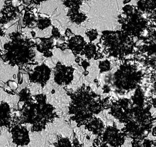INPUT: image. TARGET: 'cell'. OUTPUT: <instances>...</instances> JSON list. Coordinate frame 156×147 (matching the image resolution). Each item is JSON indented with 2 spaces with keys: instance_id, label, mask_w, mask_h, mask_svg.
<instances>
[{
  "instance_id": "1",
  "label": "cell",
  "mask_w": 156,
  "mask_h": 147,
  "mask_svg": "<svg viewBox=\"0 0 156 147\" xmlns=\"http://www.w3.org/2000/svg\"><path fill=\"white\" fill-rule=\"evenodd\" d=\"M23 102L20 117L14 116L12 121L22 124L31 125L32 132L43 131L58 117L55 108L46 102L45 94H39Z\"/></svg>"
},
{
  "instance_id": "2",
  "label": "cell",
  "mask_w": 156,
  "mask_h": 147,
  "mask_svg": "<svg viewBox=\"0 0 156 147\" xmlns=\"http://www.w3.org/2000/svg\"><path fill=\"white\" fill-rule=\"evenodd\" d=\"M68 95L70 96L69 114L73 115L71 120L77 123L80 127L86 125L92 118L94 114H98L105 108V100H101L98 96L91 91L90 88L83 84L73 92L66 90Z\"/></svg>"
},
{
  "instance_id": "3",
  "label": "cell",
  "mask_w": 156,
  "mask_h": 147,
  "mask_svg": "<svg viewBox=\"0 0 156 147\" xmlns=\"http://www.w3.org/2000/svg\"><path fill=\"white\" fill-rule=\"evenodd\" d=\"M21 41H15L5 45V52L0 56L12 67L17 66L20 70L32 72V66L38 64L35 60L36 53L34 47L35 45L33 42Z\"/></svg>"
},
{
  "instance_id": "4",
  "label": "cell",
  "mask_w": 156,
  "mask_h": 147,
  "mask_svg": "<svg viewBox=\"0 0 156 147\" xmlns=\"http://www.w3.org/2000/svg\"><path fill=\"white\" fill-rule=\"evenodd\" d=\"M98 44L105 54L120 59L132 54L134 46L133 38L122 31H104Z\"/></svg>"
},
{
  "instance_id": "5",
  "label": "cell",
  "mask_w": 156,
  "mask_h": 147,
  "mask_svg": "<svg viewBox=\"0 0 156 147\" xmlns=\"http://www.w3.org/2000/svg\"><path fill=\"white\" fill-rule=\"evenodd\" d=\"M123 12L119 16L118 21L122 25V31L131 37L145 38L148 30V21L143 17L142 13L133 5H126Z\"/></svg>"
},
{
  "instance_id": "6",
  "label": "cell",
  "mask_w": 156,
  "mask_h": 147,
  "mask_svg": "<svg viewBox=\"0 0 156 147\" xmlns=\"http://www.w3.org/2000/svg\"><path fill=\"white\" fill-rule=\"evenodd\" d=\"M74 70L72 66L58 62L54 70V81L59 85H69L73 80Z\"/></svg>"
},
{
  "instance_id": "7",
  "label": "cell",
  "mask_w": 156,
  "mask_h": 147,
  "mask_svg": "<svg viewBox=\"0 0 156 147\" xmlns=\"http://www.w3.org/2000/svg\"><path fill=\"white\" fill-rule=\"evenodd\" d=\"M23 124L12 121L9 131L12 135V142L17 146H24L30 143V136L28 129Z\"/></svg>"
},
{
  "instance_id": "8",
  "label": "cell",
  "mask_w": 156,
  "mask_h": 147,
  "mask_svg": "<svg viewBox=\"0 0 156 147\" xmlns=\"http://www.w3.org/2000/svg\"><path fill=\"white\" fill-rule=\"evenodd\" d=\"M51 72V69L43 63L35 67L32 72L29 73V81L30 82L40 85L44 88L50 79Z\"/></svg>"
},
{
  "instance_id": "9",
  "label": "cell",
  "mask_w": 156,
  "mask_h": 147,
  "mask_svg": "<svg viewBox=\"0 0 156 147\" xmlns=\"http://www.w3.org/2000/svg\"><path fill=\"white\" fill-rule=\"evenodd\" d=\"M124 133H121L115 127L108 128L102 136L103 142L101 146H107L106 144L108 143L111 146H121L125 141Z\"/></svg>"
},
{
  "instance_id": "10",
  "label": "cell",
  "mask_w": 156,
  "mask_h": 147,
  "mask_svg": "<svg viewBox=\"0 0 156 147\" xmlns=\"http://www.w3.org/2000/svg\"><path fill=\"white\" fill-rule=\"evenodd\" d=\"M11 110L9 105L6 102L0 103V128L5 126L9 128L11 125Z\"/></svg>"
},
{
  "instance_id": "11",
  "label": "cell",
  "mask_w": 156,
  "mask_h": 147,
  "mask_svg": "<svg viewBox=\"0 0 156 147\" xmlns=\"http://www.w3.org/2000/svg\"><path fill=\"white\" fill-rule=\"evenodd\" d=\"M86 44V41L83 37L80 36H73L68 40L67 48L70 49L76 55H81Z\"/></svg>"
},
{
  "instance_id": "12",
  "label": "cell",
  "mask_w": 156,
  "mask_h": 147,
  "mask_svg": "<svg viewBox=\"0 0 156 147\" xmlns=\"http://www.w3.org/2000/svg\"><path fill=\"white\" fill-rule=\"evenodd\" d=\"M85 128L89 131H92L94 134H100L104 128V124L99 119L92 118L85 125Z\"/></svg>"
},
{
  "instance_id": "13",
  "label": "cell",
  "mask_w": 156,
  "mask_h": 147,
  "mask_svg": "<svg viewBox=\"0 0 156 147\" xmlns=\"http://www.w3.org/2000/svg\"><path fill=\"white\" fill-rule=\"evenodd\" d=\"M79 9H70L68 13L71 21L78 25L85 22L87 18L86 14L80 12Z\"/></svg>"
},
{
  "instance_id": "14",
  "label": "cell",
  "mask_w": 156,
  "mask_h": 147,
  "mask_svg": "<svg viewBox=\"0 0 156 147\" xmlns=\"http://www.w3.org/2000/svg\"><path fill=\"white\" fill-rule=\"evenodd\" d=\"M96 46L92 42L86 43L81 55H85L88 60L94 58L97 53Z\"/></svg>"
},
{
  "instance_id": "15",
  "label": "cell",
  "mask_w": 156,
  "mask_h": 147,
  "mask_svg": "<svg viewBox=\"0 0 156 147\" xmlns=\"http://www.w3.org/2000/svg\"><path fill=\"white\" fill-rule=\"evenodd\" d=\"M58 141L57 143L54 144L56 147H72V144L69 139L62 136H58Z\"/></svg>"
},
{
  "instance_id": "16",
  "label": "cell",
  "mask_w": 156,
  "mask_h": 147,
  "mask_svg": "<svg viewBox=\"0 0 156 147\" xmlns=\"http://www.w3.org/2000/svg\"><path fill=\"white\" fill-rule=\"evenodd\" d=\"M64 4L70 9H80L82 2L81 0H64Z\"/></svg>"
},
{
  "instance_id": "17",
  "label": "cell",
  "mask_w": 156,
  "mask_h": 147,
  "mask_svg": "<svg viewBox=\"0 0 156 147\" xmlns=\"http://www.w3.org/2000/svg\"><path fill=\"white\" fill-rule=\"evenodd\" d=\"M86 34L87 36L89 38L90 42H92L98 38L99 35L97 30L94 29L88 30L86 32Z\"/></svg>"
},
{
  "instance_id": "18",
  "label": "cell",
  "mask_w": 156,
  "mask_h": 147,
  "mask_svg": "<svg viewBox=\"0 0 156 147\" xmlns=\"http://www.w3.org/2000/svg\"><path fill=\"white\" fill-rule=\"evenodd\" d=\"M99 68H101V70H104V71H107V70H108L110 68V64L109 62H108V60H106L105 61H102L101 62L100 64L99 65Z\"/></svg>"
},
{
  "instance_id": "19",
  "label": "cell",
  "mask_w": 156,
  "mask_h": 147,
  "mask_svg": "<svg viewBox=\"0 0 156 147\" xmlns=\"http://www.w3.org/2000/svg\"><path fill=\"white\" fill-rule=\"evenodd\" d=\"M131 0H125L123 2L124 4H126L129 3L131 2Z\"/></svg>"
},
{
  "instance_id": "20",
  "label": "cell",
  "mask_w": 156,
  "mask_h": 147,
  "mask_svg": "<svg viewBox=\"0 0 156 147\" xmlns=\"http://www.w3.org/2000/svg\"><path fill=\"white\" fill-rule=\"evenodd\" d=\"M87 1H92V0H87Z\"/></svg>"
}]
</instances>
